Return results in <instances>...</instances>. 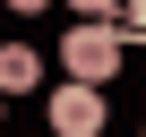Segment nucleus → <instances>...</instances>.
<instances>
[{
    "instance_id": "f257e3e1",
    "label": "nucleus",
    "mask_w": 146,
    "mask_h": 137,
    "mask_svg": "<svg viewBox=\"0 0 146 137\" xmlns=\"http://www.w3.org/2000/svg\"><path fill=\"white\" fill-rule=\"evenodd\" d=\"M120 26H69L60 34V68H69V86H112V68H120Z\"/></svg>"
},
{
    "instance_id": "423d86ee",
    "label": "nucleus",
    "mask_w": 146,
    "mask_h": 137,
    "mask_svg": "<svg viewBox=\"0 0 146 137\" xmlns=\"http://www.w3.org/2000/svg\"><path fill=\"white\" fill-rule=\"evenodd\" d=\"M9 9H17V17H35V9H43V0H9Z\"/></svg>"
},
{
    "instance_id": "f03ea898",
    "label": "nucleus",
    "mask_w": 146,
    "mask_h": 137,
    "mask_svg": "<svg viewBox=\"0 0 146 137\" xmlns=\"http://www.w3.org/2000/svg\"><path fill=\"white\" fill-rule=\"evenodd\" d=\"M43 120H52V137H103V86H52Z\"/></svg>"
},
{
    "instance_id": "20e7f679",
    "label": "nucleus",
    "mask_w": 146,
    "mask_h": 137,
    "mask_svg": "<svg viewBox=\"0 0 146 137\" xmlns=\"http://www.w3.org/2000/svg\"><path fill=\"white\" fill-rule=\"evenodd\" d=\"M120 43H146V0H129V9H120Z\"/></svg>"
},
{
    "instance_id": "7ed1b4c3",
    "label": "nucleus",
    "mask_w": 146,
    "mask_h": 137,
    "mask_svg": "<svg viewBox=\"0 0 146 137\" xmlns=\"http://www.w3.org/2000/svg\"><path fill=\"white\" fill-rule=\"evenodd\" d=\"M35 77H43V60H35L26 43H9V51H0V86H9V94H26Z\"/></svg>"
},
{
    "instance_id": "39448f33",
    "label": "nucleus",
    "mask_w": 146,
    "mask_h": 137,
    "mask_svg": "<svg viewBox=\"0 0 146 137\" xmlns=\"http://www.w3.org/2000/svg\"><path fill=\"white\" fill-rule=\"evenodd\" d=\"M69 9H78V17H86V26H103V17H112V9H129V0H69Z\"/></svg>"
}]
</instances>
